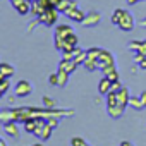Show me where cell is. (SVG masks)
Instances as JSON below:
<instances>
[{
	"instance_id": "25",
	"label": "cell",
	"mask_w": 146,
	"mask_h": 146,
	"mask_svg": "<svg viewBox=\"0 0 146 146\" xmlns=\"http://www.w3.org/2000/svg\"><path fill=\"white\" fill-rule=\"evenodd\" d=\"M52 131H53V129H52V127H50V125L46 124V125H45V127L41 129V134H40V139H41V141H48V139L52 137Z\"/></svg>"
},
{
	"instance_id": "31",
	"label": "cell",
	"mask_w": 146,
	"mask_h": 146,
	"mask_svg": "<svg viewBox=\"0 0 146 146\" xmlns=\"http://www.w3.org/2000/svg\"><path fill=\"white\" fill-rule=\"evenodd\" d=\"M48 83L52 86H58V74H57V72H52V74L48 76Z\"/></svg>"
},
{
	"instance_id": "28",
	"label": "cell",
	"mask_w": 146,
	"mask_h": 146,
	"mask_svg": "<svg viewBox=\"0 0 146 146\" xmlns=\"http://www.w3.org/2000/svg\"><path fill=\"white\" fill-rule=\"evenodd\" d=\"M9 88H11L9 79H0V96H4V95L9 91Z\"/></svg>"
},
{
	"instance_id": "13",
	"label": "cell",
	"mask_w": 146,
	"mask_h": 146,
	"mask_svg": "<svg viewBox=\"0 0 146 146\" xmlns=\"http://www.w3.org/2000/svg\"><path fill=\"white\" fill-rule=\"evenodd\" d=\"M14 11L21 16H26V14H31V2L29 0H21V2L14 7Z\"/></svg>"
},
{
	"instance_id": "41",
	"label": "cell",
	"mask_w": 146,
	"mask_h": 146,
	"mask_svg": "<svg viewBox=\"0 0 146 146\" xmlns=\"http://www.w3.org/2000/svg\"><path fill=\"white\" fill-rule=\"evenodd\" d=\"M0 146H7V143H5V139H4V137L0 139Z\"/></svg>"
},
{
	"instance_id": "5",
	"label": "cell",
	"mask_w": 146,
	"mask_h": 146,
	"mask_svg": "<svg viewBox=\"0 0 146 146\" xmlns=\"http://www.w3.org/2000/svg\"><path fill=\"white\" fill-rule=\"evenodd\" d=\"M102 21V14L100 12H96V11H91V12H88L86 14V17L83 19V26L84 28H93V26H96L98 23Z\"/></svg>"
},
{
	"instance_id": "7",
	"label": "cell",
	"mask_w": 146,
	"mask_h": 146,
	"mask_svg": "<svg viewBox=\"0 0 146 146\" xmlns=\"http://www.w3.org/2000/svg\"><path fill=\"white\" fill-rule=\"evenodd\" d=\"M2 129H4V132H5L9 137H12V139H19V129H17V122H14V120H11V122H4Z\"/></svg>"
},
{
	"instance_id": "1",
	"label": "cell",
	"mask_w": 146,
	"mask_h": 146,
	"mask_svg": "<svg viewBox=\"0 0 146 146\" xmlns=\"http://www.w3.org/2000/svg\"><path fill=\"white\" fill-rule=\"evenodd\" d=\"M58 11L55 9V7H48V9H45L40 16H38V19H40V23L41 24H45V26H53L55 23H57V19H58Z\"/></svg>"
},
{
	"instance_id": "15",
	"label": "cell",
	"mask_w": 146,
	"mask_h": 146,
	"mask_svg": "<svg viewBox=\"0 0 146 146\" xmlns=\"http://www.w3.org/2000/svg\"><path fill=\"white\" fill-rule=\"evenodd\" d=\"M110 86H112V81H110L107 76H103V78L100 79V83H98V91H100V95H108V93H110Z\"/></svg>"
},
{
	"instance_id": "24",
	"label": "cell",
	"mask_w": 146,
	"mask_h": 146,
	"mask_svg": "<svg viewBox=\"0 0 146 146\" xmlns=\"http://www.w3.org/2000/svg\"><path fill=\"white\" fill-rule=\"evenodd\" d=\"M141 45H143V41L132 40V41H129V43H127V50H129V52H132V53H137V52H139V48H141Z\"/></svg>"
},
{
	"instance_id": "34",
	"label": "cell",
	"mask_w": 146,
	"mask_h": 146,
	"mask_svg": "<svg viewBox=\"0 0 146 146\" xmlns=\"http://www.w3.org/2000/svg\"><path fill=\"white\" fill-rule=\"evenodd\" d=\"M137 53H141V55H144L146 57V40L143 41V45H141V48H139V52Z\"/></svg>"
},
{
	"instance_id": "22",
	"label": "cell",
	"mask_w": 146,
	"mask_h": 146,
	"mask_svg": "<svg viewBox=\"0 0 146 146\" xmlns=\"http://www.w3.org/2000/svg\"><path fill=\"white\" fill-rule=\"evenodd\" d=\"M105 96H107V108H112V107L119 105V102H117V93H115V91H110V93L105 95Z\"/></svg>"
},
{
	"instance_id": "14",
	"label": "cell",
	"mask_w": 146,
	"mask_h": 146,
	"mask_svg": "<svg viewBox=\"0 0 146 146\" xmlns=\"http://www.w3.org/2000/svg\"><path fill=\"white\" fill-rule=\"evenodd\" d=\"M78 65H79V64H78L76 60H65V58H62V60H60V64H58V67H60V69H64V70H67L69 74H72V72L78 69Z\"/></svg>"
},
{
	"instance_id": "33",
	"label": "cell",
	"mask_w": 146,
	"mask_h": 146,
	"mask_svg": "<svg viewBox=\"0 0 146 146\" xmlns=\"http://www.w3.org/2000/svg\"><path fill=\"white\" fill-rule=\"evenodd\" d=\"M120 88H122L120 81H113V83H112V86H110V91H115V93H117V91H119Z\"/></svg>"
},
{
	"instance_id": "27",
	"label": "cell",
	"mask_w": 146,
	"mask_h": 146,
	"mask_svg": "<svg viewBox=\"0 0 146 146\" xmlns=\"http://www.w3.org/2000/svg\"><path fill=\"white\" fill-rule=\"evenodd\" d=\"M41 103H43V107H46V108H57V102H55L53 98H50V96H43V98H41Z\"/></svg>"
},
{
	"instance_id": "18",
	"label": "cell",
	"mask_w": 146,
	"mask_h": 146,
	"mask_svg": "<svg viewBox=\"0 0 146 146\" xmlns=\"http://www.w3.org/2000/svg\"><path fill=\"white\" fill-rule=\"evenodd\" d=\"M124 112H125V108L120 107V105H115L112 108H107V113L110 115V119H120L124 115Z\"/></svg>"
},
{
	"instance_id": "42",
	"label": "cell",
	"mask_w": 146,
	"mask_h": 146,
	"mask_svg": "<svg viewBox=\"0 0 146 146\" xmlns=\"http://www.w3.org/2000/svg\"><path fill=\"white\" fill-rule=\"evenodd\" d=\"M33 146H43V144H41V143H36V144H33Z\"/></svg>"
},
{
	"instance_id": "40",
	"label": "cell",
	"mask_w": 146,
	"mask_h": 146,
	"mask_svg": "<svg viewBox=\"0 0 146 146\" xmlns=\"http://www.w3.org/2000/svg\"><path fill=\"white\" fill-rule=\"evenodd\" d=\"M9 2H11V5H12V7H16V5L21 2V0H9Z\"/></svg>"
},
{
	"instance_id": "4",
	"label": "cell",
	"mask_w": 146,
	"mask_h": 146,
	"mask_svg": "<svg viewBox=\"0 0 146 146\" xmlns=\"http://www.w3.org/2000/svg\"><path fill=\"white\" fill-rule=\"evenodd\" d=\"M107 65H115V58H113V55H112L108 50L102 48V53H100V57H98V69L102 70V69H105Z\"/></svg>"
},
{
	"instance_id": "32",
	"label": "cell",
	"mask_w": 146,
	"mask_h": 146,
	"mask_svg": "<svg viewBox=\"0 0 146 146\" xmlns=\"http://www.w3.org/2000/svg\"><path fill=\"white\" fill-rule=\"evenodd\" d=\"M38 24H41V23H40V19H38V17H35V19L31 21V24H29V28H28V31L31 33V31H33V29H35V28L38 26Z\"/></svg>"
},
{
	"instance_id": "12",
	"label": "cell",
	"mask_w": 146,
	"mask_h": 146,
	"mask_svg": "<svg viewBox=\"0 0 146 146\" xmlns=\"http://www.w3.org/2000/svg\"><path fill=\"white\" fill-rule=\"evenodd\" d=\"M16 117H17L16 108H4L2 112H0V120H2V124L4 122H11V120L16 122Z\"/></svg>"
},
{
	"instance_id": "23",
	"label": "cell",
	"mask_w": 146,
	"mask_h": 146,
	"mask_svg": "<svg viewBox=\"0 0 146 146\" xmlns=\"http://www.w3.org/2000/svg\"><path fill=\"white\" fill-rule=\"evenodd\" d=\"M100 53H102V48H98V46H91V48H88V58H91V60H96V62H98Z\"/></svg>"
},
{
	"instance_id": "37",
	"label": "cell",
	"mask_w": 146,
	"mask_h": 146,
	"mask_svg": "<svg viewBox=\"0 0 146 146\" xmlns=\"http://www.w3.org/2000/svg\"><path fill=\"white\" fill-rule=\"evenodd\" d=\"M119 146H134V144H132L131 141H122V143H120Z\"/></svg>"
},
{
	"instance_id": "19",
	"label": "cell",
	"mask_w": 146,
	"mask_h": 146,
	"mask_svg": "<svg viewBox=\"0 0 146 146\" xmlns=\"http://www.w3.org/2000/svg\"><path fill=\"white\" fill-rule=\"evenodd\" d=\"M124 11H125V9H115V11H113V14H112V17H110V23H112L113 26H119V23H120V19H122V16H124Z\"/></svg>"
},
{
	"instance_id": "38",
	"label": "cell",
	"mask_w": 146,
	"mask_h": 146,
	"mask_svg": "<svg viewBox=\"0 0 146 146\" xmlns=\"http://www.w3.org/2000/svg\"><path fill=\"white\" fill-rule=\"evenodd\" d=\"M125 2H127V5H136L139 0H125Z\"/></svg>"
},
{
	"instance_id": "20",
	"label": "cell",
	"mask_w": 146,
	"mask_h": 146,
	"mask_svg": "<svg viewBox=\"0 0 146 146\" xmlns=\"http://www.w3.org/2000/svg\"><path fill=\"white\" fill-rule=\"evenodd\" d=\"M23 125H24V131H26V132L35 134V131H36V119H35V117H31V119H28Z\"/></svg>"
},
{
	"instance_id": "43",
	"label": "cell",
	"mask_w": 146,
	"mask_h": 146,
	"mask_svg": "<svg viewBox=\"0 0 146 146\" xmlns=\"http://www.w3.org/2000/svg\"><path fill=\"white\" fill-rule=\"evenodd\" d=\"M88 146H90V144H88Z\"/></svg>"
},
{
	"instance_id": "21",
	"label": "cell",
	"mask_w": 146,
	"mask_h": 146,
	"mask_svg": "<svg viewBox=\"0 0 146 146\" xmlns=\"http://www.w3.org/2000/svg\"><path fill=\"white\" fill-rule=\"evenodd\" d=\"M129 107H132L134 110H143L144 105H143V102H141V96H131V100H129Z\"/></svg>"
},
{
	"instance_id": "2",
	"label": "cell",
	"mask_w": 146,
	"mask_h": 146,
	"mask_svg": "<svg viewBox=\"0 0 146 146\" xmlns=\"http://www.w3.org/2000/svg\"><path fill=\"white\" fill-rule=\"evenodd\" d=\"M31 91H33V86H31V83H28V81H17L16 83V86H14V96H17V98H26L28 95H31Z\"/></svg>"
},
{
	"instance_id": "35",
	"label": "cell",
	"mask_w": 146,
	"mask_h": 146,
	"mask_svg": "<svg viewBox=\"0 0 146 146\" xmlns=\"http://www.w3.org/2000/svg\"><path fill=\"white\" fill-rule=\"evenodd\" d=\"M137 67H139V69H143V70H146V57H144V58L137 64Z\"/></svg>"
},
{
	"instance_id": "10",
	"label": "cell",
	"mask_w": 146,
	"mask_h": 146,
	"mask_svg": "<svg viewBox=\"0 0 146 146\" xmlns=\"http://www.w3.org/2000/svg\"><path fill=\"white\" fill-rule=\"evenodd\" d=\"M74 7H79L76 0H60V2H58V5H57L55 9H57L60 14H65L69 9H74Z\"/></svg>"
},
{
	"instance_id": "16",
	"label": "cell",
	"mask_w": 146,
	"mask_h": 146,
	"mask_svg": "<svg viewBox=\"0 0 146 146\" xmlns=\"http://www.w3.org/2000/svg\"><path fill=\"white\" fill-rule=\"evenodd\" d=\"M78 41H79V38H78V35L74 31H72L70 35H67V38H65V50H72L74 46H78Z\"/></svg>"
},
{
	"instance_id": "39",
	"label": "cell",
	"mask_w": 146,
	"mask_h": 146,
	"mask_svg": "<svg viewBox=\"0 0 146 146\" xmlns=\"http://www.w3.org/2000/svg\"><path fill=\"white\" fill-rule=\"evenodd\" d=\"M137 24H139L141 28H146V17H144V19H141V21H139Z\"/></svg>"
},
{
	"instance_id": "29",
	"label": "cell",
	"mask_w": 146,
	"mask_h": 146,
	"mask_svg": "<svg viewBox=\"0 0 146 146\" xmlns=\"http://www.w3.org/2000/svg\"><path fill=\"white\" fill-rule=\"evenodd\" d=\"M70 146H88V144L84 143V139H83V137L76 136V137H72V139H70Z\"/></svg>"
},
{
	"instance_id": "6",
	"label": "cell",
	"mask_w": 146,
	"mask_h": 146,
	"mask_svg": "<svg viewBox=\"0 0 146 146\" xmlns=\"http://www.w3.org/2000/svg\"><path fill=\"white\" fill-rule=\"evenodd\" d=\"M64 16H67L72 23H83V19L86 17V14H84V11L81 9V7H74V9H69Z\"/></svg>"
},
{
	"instance_id": "3",
	"label": "cell",
	"mask_w": 146,
	"mask_h": 146,
	"mask_svg": "<svg viewBox=\"0 0 146 146\" xmlns=\"http://www.w3.org/2000/svg\"><path fill=\"white\" fill-rule=\"evenodd\" d=\"M134 26H136V21H134L132 14L129 11H124V16H122V19L119 23V29L124 31V33H129V31L134 29Z\"/></svg>"
},
{
	"instance_id": "17",
	"label": "cell",
	"mask_w": 146,
	"mask_h": 146,
	"mask_svg": "<svg viewBox=\"0 0 146 146\" xmlns=\"http://www.w3.org/2000/svg\"><path fill=\"white\" fill-rule=\"evenodd\" d=\"M57 74H58V88H65L67 86V83H69V72L67 70H64V69H57Z\"/></svg>"
},
{
	"instance_id": "26",
	"label": "cell",
	"mask_w": 146,
	"mask_h": 146,
	"mask_svg": "<svg viewBox=\"0 0 146 146\" xmlns=\"http://www.w3.org/2000/svg\"><path fill=\"white\" fill-rule=\"evenodd\" d=\"M83 65H84V69H86V70H90V72H93V70H96V69H98V62H96V60H91V58H86Z\"/></svg>"
},
{
	"instance_id": "9",
	"label": "cell",
	"mask_w": 146,
	"mask_h": 146,
	"mask_svg": "<svg viewBox=\"0 0 146 146\" xmlns=\"http://www.w3.org/2000/svg\"><path fill=\"white\" fill-rule=\"evenodd\" d=\"M129 100H131V95H129V90L127 88H120L119 91H117V102H119V105L120 107H124V108H127L129 107Z\"/></svg>"
},
{
	"instance_id": "11",
	"label": "cell",
	"mask_w": 146,
	"mask_h": 146,
	"mask_svg": "<svg viewBox=\"0 0 146 146\" xmlns=\"http://www.w3.org/2000/svg\"><path fill=\"white\" fill-rule=\"evenodd\" d=\"M14 72H16V69L11 64H7V62L0 64V79H9L11 76H14Z\"/></svg>"
},
{
	"instance_id": "36",
	"label": "cell",
	"mask_w": 146,
	"mask_h": 146,
	"mask_svg": "<svg viewBox=\"0 0 146 146\" xmlns=\"http://www.w3.org/2000/svg\"><path fill=\"white\" fill-rule=\"evenodd\" d=\"M139 96H141V102H143V105H144V108H146V91H143Z\"/></svg>"
},
{
	"instance_id": "30",
	"label": "cell",
	"mask_w": 146,
	"mask_h": 146,
	"mask_svg": "<svg viewBox=\"0 0 146 146\" xmlns=\"http://www.w3.org/2000/svg\"><path fill=\"white\" fill-rule=\"evenodd\" d=\"M86 58H88V50H83V52H81V53H79V55H78L74 60H76V62L81 65V64H84V60H86Z\"/></svg>"
},
{
	"instance_id": "8",
	"label": "cell",
	"mask_w": 146,
	"mask_h": 146,
	"mask_svg": "<svg viewBox=\"0 0 146 146\" xmlns=\"http://www.w3.org/2000/svg\"><path fill=\"white\" fill-rule=\"evenodd\" d=\"M72 33V26L70 24H57L55 26V33H53V38H60V40H65L67 35Z\"/></svg>"
}]
</instances>
